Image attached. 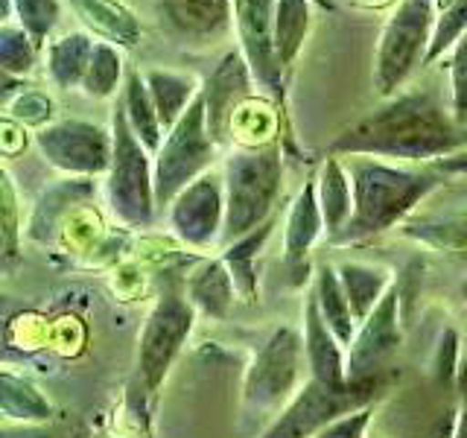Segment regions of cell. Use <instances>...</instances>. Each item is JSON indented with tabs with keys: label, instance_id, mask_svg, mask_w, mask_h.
Returning <instances> with one entry per match:
<instances>
[{
	"label": "cell",
	"instance_id": "13",
	"mask_svg": "<svg viewBox=\"0 0 467 438\" xmlns=\"http://www.w3.org/2000/svg\"><path fill=\"white\" fill-rule=\"evenodd\" d=\"M170 228L190 248H211L213 243H223L225 175L211 170L184 187L170 204Z\"/></svg>",
	"mask_w": 467,
	"mask_h": 438
},
{
	"label": "cell",
	"instance_id": "43",
	"mask_svg": "<svg viewBox=\"0 0 467 438\" xmlns=\"http://www.w3.org/2000/svg\"><path fill=\"white\" fill-rule=\"evenodd\" d=\"M452 4V0H435V6H438V12H441L444 6H450Z\"/></svg>",
	"mask_w": 467,
	"mask_h": 438
},
{
	"label": "cell",
	"instance_id": "38",
	"mask_svg": "<svg viewBox=\"0 0 467 438\" xmlns=\"http://www.w3.org/2000/svg\"><path fill=\"white\" fill-rule=\"evenodd\" d=\"M452 438H467V360L456 374V433Z\"/></svg>",
	"mask_w": 467,
	"mask_h": 438
},
{
	"label": "cell",
	"instance_id": "40",
	"mask_svg": "<svg viewBox=\"0 0 467 438\" xmlns=\"http://www.w3.org/2000/svg\"><path fill=\"white\" fill-rule=\"evenodd\" d=\"M438 172H444V175H467V150L456 152V155H450V158H441V161H435L432 164Z\"/></svg>",
	"mask_w": 467,
	"mask_h": 438
},
{
	"label": "cell",
	"instance_id": "16",
	"mask_svg": "<svg viewBox=\"0 0 467 438\" xmlns=\"http://www.w3.org/2000/svg\"><path fill=\"white\" fill-rule=\"evenodd\" d=\"M304 350H306L310 377L318 380L321 386L336 389V391L359 389L348 383V348L339 342V336L327 328L313 292H310V298L304 301Z\"/></svg>",
	"mask_w": 467,
	"mask_h": 438
},
{
	"label": "cell",
	"instance_id": "21",
	"mask_svg": "<svg viewBox=\"0 0 467 438\" xmlns=\"http://www.w3.org/2000/svg\"><path fill=\"white\" fill-rule=\"evenodd\" d=\"M97 41L94 36H88L85 29H73L58 38H50L47 44V73L50 82L62 91L70 88H82L88 68H91Z\"/></svg>",
	"mask_w": 467,
	"mask_h": 438
},
{
	"label": "cell",
	"instance_id": "34",
	"mask_svg": "<svg viewBox=\"0 0 467 438\" xmlns=\"http://www.w3.org/2000/svg\"><path fill=\"white\" fill-rule=\"evenodd\" d=\"M9 106V114L15 117L18 123H26V126H50V117H53V99L44 94V91H36V88H24L18 91V97L6 102Z\"/></svg>",
	"mask_w": 467,
	"mask_h": 438
},
{
	"label": "cell",
	"instance_id": "1",
	"mask_svg": "<svg viewBox=\"0 0 467 438\" xmlns=\"http://www.w3.org/2000/svg\"><path fill=\"white\" fill-rule=\"evenodd\" d=\"M467 150V126L435 88H409L339 131L327 155H365L403 164H435Z\"/></svg>",
	"mask_w": 467,
	"mask_h": 438
},
{
	"label": "cell",
	"instance_id": "5",
	"mask_svg": "<svg viewBox=\"0 0 467 438\" xmlns=\"http://www.w3.org/2000/svg\"><path fill=\"white\" fill-rule=\"evenodd\" d=\"M304 365H306L304 336L289 325L275 328L269 333V339L260 345V350L245 371L243 423H257L263 418L275 415L277 409L284 412L286 403L296 398L304 386L301 383Z\"/></svg>",
	"mask_w": 467,
	"mask_h": 438
},
{
	"label": "cell",
	"instance_id": "24",
	"mask_svg": "<svg viewBox=\"0 0 467 438\" xmlns=\"http://www.w3.org/2000/svg\"><path fill=\"white\" fill-rule=\"evenodd\" d=\"M120 102H123V111H126V120H129L131 131H135L138 141L155 155L161 150V143H164L167 131H164V126H161V117L155 111V102L150 97V88H146L143 70H138V68H129L126 70V82H123Z\"/></svg>",
	"mask_w": 467,
	"mask_h": 438
},
{
	"label": "cell",
	"instance_id": "26",
	"mask_svg": "<svg viewBox=\"0 0 467 438\" xmlns=\"http://www.w3.org/2000/svg\"><path fill=\"white\" fill-rule=\"evenodd\" d=\"M277 225V216H272L266 225H260L257 231L245 234V237L234 240L231 245L223 248V260L234 277V287H237V296L248 304H254L260 296V287H257V266L254 260L260 255V248L266 245V240L272 237V231Z\"/></svg>",
	"mask_w": 467,
	"mask_h": 438
},
{
	"label": "cell",
	"instance_id": "10",
	"mask_svg": "<svg viewBox=\"0 0 467 438\" xmlns=\"http://www.w3.org/2000/svg\"><path fill=\"white\" fill-rule=\"evenodd\" d=\"M374 391H377V386L336 391V389L321 386L318 380L310 377L260 438H316L321 430L330 427L333 421H339L350 412H357V409L368 406L374 401Z\"/></svg>",
	"mask_w": 467,
	"mask_h": 438
},
{
	"label": "cell",
	"instance_id": "12",
	"mask_svg": "<svg viewBox=\"0 0 467 438\" xmlns=\"http://www.w3.org/2000/svg\"><path fill=\"white\" fill-rule=\"evenodd\" d=\"M155 21L175 47L211 50L237 33L234 0H152Z\"/></svg>",
	"mask_w": 467,
	"mask_h": 438
},
{
	"label": "cell",
	"instance_id": "25",
	"mask_svg": "<svg viewBox=\"0 0 467 438\" xmlns=\"http://www.w3.org/2000/svg\"><path fill=\"white\" fill-rule=\"evenodd\" d=\"M400 234L441 255L467 260V211L409 219V223L400 225Z\"/></svg>",
	"mask_w": 467,
	"mask_h": 438
},
{
	"label": "cell",
	"instance_id": "45",
	"mask_svg": "<svg viewBox=\"0 0 467 438\" xmlns=\"http://www.w3.org/2000/svg\"><path fill=\"white\" fill-rule=\"evenodd\" d=\"M374 438H379V435H374Z\"/></svg>",
	"mask_w": 467,
	"mask_h": 438
},
{
	"label": "cell",
	"instance_id": "44",
	"mask_svg": "<svg viewBox=\"0 0 467 438\" xmlns=\"http://www.w3.org/2000/svg\"><path fill=\"white\" fill-rule=\"evenodd\" d=\"M318 4L325 6V9H333V0H318Z\"/></svg>",
	"mask_w": 467,
	"mask_h": 438
},
{
	"label": "cell",
	"instance_id": "8",
	"mask_svg": "<svg viewBox=\"0 0 467 438\" xmlns=\"http://www.w3.org/2000/svg\"><path fill=\"white\" fill-rule=\"evenodd\" d=\"M196 325V307L179 289H164L146 318L138 345V389L143 398H155L161 383L167 380L175 357L182 354Z\"/></svg>",
	"mask_w": 467,
	"mask_h": 438
},
{
	"label": "cell",
	"instance_id": "28",
	"mask_svg": "<svg viewBox=\"0 0 467 438\" xmlns=\"http://www.w3.org/2000/svg\"><path fill=\"white\" fill-rule=\"evenodd\" d=\"M306 33H310V0H277L272 44H275L277 68L284 70V77L296 65V58L306 41Z\"/></svg>",
	"mask_w": 467,
	"mask_h": 438
},
{
	"label": "cell",
	"instance_id": "15",
	"mask_svg": "<svg viewBox=\"0 0 467 438\" xmlns=\"http://www.w3.org/2000/svg\"><path fill=\"white\" fill-rule=\"evenodd\" d=\"M277 0H234V18H237V41L252 65L254 82L269 91L275 102L284 106V70L277 68L272 29H275Z\"/></svg>",
	"mask_w": 467,
	"mask_h": 438
},
{
	"label": "cell",
	"instance_id": "33",
	"mask_svg": "<svg viewBox=\"0 0 467 438\" xmlns=\"http://www.w3.org/2000/svg\"><path fill=\"white\" fill-rule=\"evenodd\" d=\"M467 36V0H452L450 6H444L435 18V29H432V41L427 50V62L430 65L435 58H441L444 53H450L456 44Z\"/></svg>",
	"mask_w": 467,
	"mask_h": 438
},
{
	"label": "cell",
	"instance_id": "20",
	"mask_svg": "<svg viewBox=\"0 0 467 438\" xmlns=\"http://www.w3.org/2000/svg\"><path fill=\"white\" fill-rule=\"evenodd\" d=\"M187 301L196 307L199 313L208 318L225 321L234 313V296H237V287H234V277L225 266V260H204L202 266L187 277V289H184Z\"/></svg>",
	"mask_w": 467,
	"mask_h": 438
},
{
	"label": "cell",
	"instance_id": "19",
	"mask_svg": "<svg viewBox=\"0 0 467 438\" xmlns=\"http://www.w3.org/2000/svg\"><path fill=\"white\" fill-rule=\"evenodd\" d=\"M316 193H318L321 216H325L327 240H333L348 225L350 214H354V184H350L345 158L327 155L321 161V167L316 172Z\"/></svg>",
	"mask_w": 467,
	"mask_h": 438
},
{
	"label": "cell",
	"instance_id": "42",
	"mask_svg": "<svg viewBox=\"0 0 467 438\" xmlns=\"http://www.w3.org/2000/svg\"><path fill=\"white\" fill-rule=\"evenodd\" d=\"M357 6H365V9H386V6H398L400 0H354Z\"/></svg>",
	"mask_w": 467,
	"mask_h": 438
},
{
	"label": "cell",
	"instance_id": "27",
	"mask_svg": "<svg viewBox=\"0 0 467 438\" xmlns=\"http://www.w3.org/2000/svg\"><path fill=\"white\" fill-rule=\"evenodd\" d=\"M313 296L318 301V310L325 316L327 328L339 336V342L345 348H350L357 336V318H354V310H350V301L342 289V281H339V272L336 266H327V263H321L316 269V287H313Z\"/></svg>",
	"mask_w": 467,
	"mask_h": 438
},
{
	"label": "cell",
	"instance_id": "39",
	"mask_svg": "<svg viewBox=\"0 0 467 438\" xmlns=\"http://www.w3.org/2000/svg\"><path fill=\"white\" fill-rule=\"evenodd\" d=\"M452 433H456V406L447 409V412H441L435 418V423L430 427L427 438H452Z\"/></svg>",
	"mask_w": 467,
	"mask_h": 438
},
{
	"label": "cell",
	"instance_id": "31",
	"mask_svg": "<svg viewBox=\"0 0 467 438\" xmlns=\"http://www.w3.org/2000/svg\"><path fill=\"white\" fill-rule=\"evenodd\" d=\"M38 44L29 38L24 26L4 24L0 26V68L6 77H24L36 68Z\"/></svg>",
	"mask_w": 467,
	"mask_h": 438
},
{
	"label": "cell",
	"instance_id": "29",
	"mask_svg": "<svg viewBox=\"0 0 467 438\" xmlns=\"http://www.w3.org/2000/svg\"><path fill=\"white\" fill-rule=\"evenodd\" d=\"M0 406H4V418L18 427H36L53 415L50 401L29 380L15 377L12 371L0 374Z\"/></svg>",
	"mask_w": 467,
	"mask_h": 438
},
{
	"label": "cell",
	"instance_id": "11",
	"mask_svg": "<svg viewBox=\"0 0 467 438\" xmlns=\"http://www.w3.org/2000/svg\"><path fill=\"white\" fill-rule=\"evenodd\" d=\"M403 345L400 333V289L394 284L374 313L357 328L348 348V383L350 386H379V377Z\"/></svg>",
	"mask_w": 467,
	"mask_h": 438
},
{
	"label": "cell",
	"instance_id": "30",
	"mask_svg": "<svg viewBox=\"0 0 467 438\" xmlns=\"http://www.w3.org/2000/svg\"><path fill=\"white\" fill-rule=\"evenodd\" d=\"M123 53L120 47H114L109 41H97L94 47V58H91V68H88V77L82 82V91L91 97V99H109L117 94L123 79Z\"/></svg>",
	"mask_w": 467,
	"mask_h": 438
},
{
	"label": "cell",
	"instance_id": "37",
	"mask_svg": "<svg viewBox=\"0 0 467 438\" xmlns=\"http://www.w3.org/2000/svg\"><path fill=\"white\" fill-rule=\"evenodd\" d=\"M371 418H374V409L368 403V406L357 409V412L333 421L330 427H325L316 438H365V433L371 427Z\"/></svg>",
	"mask_w": 467,
	"mask_h": 438
},
{
	"label": "cell",
	"instance_id": "17",
	"mask_svg": "<svg viewBox=\"0 0 467 438\" xmlns=\"http://www.w3.org/2000/svg\"><path fill=\"white\" fill-rule=\"evenodd\" d=\"M325 231V216L318 208V193H316V175L306 179L304 187L296 193L286 214V225H284V263L286 269L296 277V284L304 281L306 272V257H310L313 245L318 243Z\"/></svg>",
	"mask_w": 467,
	"mask_h": 438
},
{
	"label": "cell",
	"instance_id": "18",
	"mask_svg": "<svg viewBox=\"0 0 467 438\" xmlns=\"http://www.w3.org/2000/svg\"><path fill=\"white\" fill-rule=\"evenodd\" d=\"M79 21L91 29L99 41H109L120 50H131L140 44V21L120 0H67Z\"/></svg>",
	"mask_w": 467,
	"mask_h": 438
},
{
	"label": "cell",
	"instance_id": "36",
	"mask_svg": "<svg viewBox=\"0 0 467 438\" xmlns=\"http://www.w3.org/2000/svg\"><path fill=\"white\" fill-rule=\"evenodd\" d=\"M0 193H4V260L9 266V263L18 257V237H21L18 199H15V184L9 172L0 175Z\"/></svg>",
	"mask_w": 467,
	"mask_h": 438
},
{
	"label": "cell",
	"instance_id": "41",
	"mask_svg": "<svg viewBox=\"0 0 467 438\" xmlns=\"http://www.w3.org/2000/svg\"><path fill=\"white\" fill-rule=\"evenodd\" d=\"M0 438H53V435H47L44 430H36V427H15V430L6 427Z\"/></svg>",
	"mask_w": 467,
	"mask_h": 438
},
{
	"label": "cell",
	"instance_id": "23",
	"mask_svg": "<svg viewBox=\"0 0 467 438\" xmlns=\"http://www.w3.org/2000/svg\"><path fill=\"white\" fill-rule=\"evenodd\" d=\"M339 272L342 289L350 301L357 325H362L365 318L374 313V307L386 298V292L394 287L391 272L386 266H374V263H359V260H345L336 266Z\"/></svg>",
	"mask_w": 467,
	"mask_h": 438
},
{
	"label": "cell",
	"instance_id": "9",
	"mask_svg": "<svg viewBox=\"0 0 467 438\" xmlns=\"http://www.w3.org/2000/svg\"><path fill=\"white\" fill-rule=\"evenodd\" d=\"M36 146L50 167L77 179H94V175H109L114 135L111 129H102L91 120L67 117L38 129Z\"/></svg>",
	"mask_w": 467,
	"mask_h": 438
},
{
	"label": "cell",
	"instance_id": "7",
	"mask_svg": "<svg viewBox=\"0 0 467 438\" xmlns=\"http://www.w3.org/2000/svg\"><path fill=\"white\" fill-rule=\"evenodd\" d=\"M219 146L208 131V114H204V97L190 102V109L182 114L167 135L161 150L155 152V202L158 208L172 204V199L190 187L204 172L213 170Z\"/></svg>",
	"mask_w": 467,
	"mask_h": 438
},
{
	"label": "cell",
	"instance_id": "32",
	"mask_svg": "<svg viewBox=\"0 0 467 438\" xmlns=\"http://www.w3.org/2000/svg\"><path fill=\"white\" fill-rule=\"evenodd\" d=\"M12 9L18 26L26 29L38 50L50 41L58 18H62V0H12Z\"/></svg>",
	"mask_w": 467,
	"mask_h": 438
},
{
	"label": "cell",
	"instance_id": "22",
	"mask_svg": "<svg viewBox=\"0 0 467 438\" xmlns=\"http://www.w3.org/2000/svg\"><path fill=\"white\" fill-rule=\"evenodd\" d=\"M143 79H146V88H150V97L155 102V111L161 117L164 131H170L182 120V114L190 109V102L202 91V85L193 73H182V70L146 68Z\"/></svg>",
	"mask_w": 467,
	"mask_h": 438
},
{
	"label": "cell",
	"instance_id": "14",
	"mask_svg": "<svg viewBox=\"0 0 467 438\" xmlns=\"http://www.w3.org/2000/svg\"><path fill=\"white\" fill-rule=\"evenodd\" d=\"M254 73L240 47L228 50L219 65L211 70V77L202 85L204 114H208V131L213 143L223 150L234 135V117L243 111V102L252 97Z\"/></svg>",
	"mask_w": 467,
	"mask_h": 438
},
{
	"label": "cell",
	"instance_id": "6",
	"mask_svg": "<svg viewBox=\"0 0 467 438\" xmlns=\"http://www.w3.org/2000/svg\"><path fill=\"white\" fill-rule=\"evenodd\" d=\"M435 18V0H400L391 9L374 56V88L383 99L400 94L415 68L427 62Z\"/></svg>",
	"mask_w": 467,
	"mask_h": 438
},
{
	"label": "cell",
	"instance_id": "3",
	"mask_svg": "<svg viewBox=\"0 0 467 438\" xmlns=\"http://www.w3.org/2000/svg\"><path fill=\"white\" fill-rule=\"evenodd\" d=\"M223 245L257 231L275 216L284 193V150L277 143L237 146L225 158Z\"/></svg>",
	"mask_w": 467,
	"mask_h": 438
},
{
	"label": "cell",
	"instance_id": "2",
	"mask_svg": "<svg viewBox=\"0 0 467 438\" xmlns=\"http://www.w3.org/2000/svg\"><path fill=\"white\" fill-rule=\"evenodd\" d=\"M345 167L350 172V184H354V214L330 240L333 245H357L379 237L394 225H403L406 216L435 187L444 184V172H438L432 164L400 167L379 158L348 155Z\"/></svg>",
	"mask_w": 467,
	"mask_h": 438
},
{
	"label": "cell",
	"instance_id": "4",
	"mask_svg": "<svg viewBox=\"0 0 467 438\" xmlns=\"http://www.w3.org/2000/svg\"><path fill=\"white\" fill-rule=\"evenodd\" d=\"M114 155L106 175V202L117 223L126 228H150L155 219V158L131 131L123 102L111 109Z\"/></svg>",
	"mask_w": 467,
	"mask_h": 438
},
{
	"label": "cell",
	"instance_id": "35",
	"mask_svg": "<svg viewBox=\"0 0 467 438\" xmlns=\"http://www.w3.org/2000/svg\"><path fill=\"white\" fill-rule=\"evenodd\" d=\"M450 106L456 120L467 126V36L450 50Z\"/></svg>",
	"mask_w": 467,
	"mask_h": 438
}]
</instances>
